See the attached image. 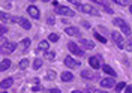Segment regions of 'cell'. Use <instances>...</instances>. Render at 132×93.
<instances>
[{"instance_id":"cell-1","label":"cell","mask_w":132,"mask_h":93,"mask_svg":"<svg viewBox=\"0 0 132 93\" xmlns=\"http://www.w3.org/2000/svg\"><path fill=\"white\" fill-rule=\"evenodd\" d=\"M77 9L80 12H84V14H90V15H95V17H101V12L95 6H92V5H77Z\"/></svg>"},{"instance_id":"cell-2","label":"cell","mask_w":132,"mask_h":93,"mask_svg":"<svg viewBox=\"0 0 132 93\" xmlns=\"http://www.w3.org/2000/svg\"><path fill=\"white\" fill-rule=\"evenodd\" d=\"M113 23H114L116 27H120V30H122L125 35H128V36L131 35V27H129V24H128L125 20H122V18H114Z\"/></svg>"},{"instance_id":"cell-3","label":"cell","mask_w":132,"mask_h":93,"mask_svg":"<svg viewBox=\"0 0 132 93\" xmlns=\"http://www.w3.org/2000/svg\"><path fill=\"white\" fill-rule=\"evenodd\" d=\"M54 9H56V14L57 15H65V17H69V18L75 17V12L71 8H68V6H60V5H57V6H54Z\"/></svg>"},{"instance_id":"cell-4","label":"cell","mask_w":132,"mask_h":93,"mask_svg":"<svg viewBox=\"0 0 132 93\" xmlns=\"http://www.w3.org/2000/svg\"><path fill=\"white\" fill-rule=\"evenodd\" d=\"M68 50L71 51L74 56H80V57L84 56V50H82L80 45H77L75 42H68Z\"/></svg>"},{"instance_id":"cell-5","label":"cell","mask_w":132,"mask_h":93,"mask_svg":"<svg viewBox=\"0 0 132 93\" xmlns=\"http://www.w3.org/2000/svg\"><path fill=\"white\" fill-rule=\"evenodd\" d=\"M111 38H113V41H114V44L122 50V48H125V42H123V36L119 33V32H111Z\"/></svg>"},{"instance_id":"cell-6","label":"cell","mask_w":132,"mask_h":93,"mask_svg":"<svg viewBox=\"0 0 132 93\" xmlns=\"http://www.w3.org/2000/svg\"><path fill=\"white\" fill-rule=\"evenodd\" d=\"M63 63H65L68 68H71V69H77V68H80V65H81L80 62H77L75 59H72L71 56H66L65 60H63Z\"/></svg>"},{"instance_id":"cell-7","label":"cell","mask_w":132,"mask_h":93,"mask_svg":"<svg viewBox=\"0 0 132 93\" xmlns=\"http://www.w3.org/2000/svg\"><path fill=\"white\" fill-rule=\"evenodd\" d=\"M32 45V39L30 38H24L21 42H20V53H23V54H26L27 51H29V47Z\"/></svg>"},{"instance_id":"cell-8","label":"cell","mask_w":132,"mask_h":93,"mask_svg":"<svg viewBox=\"0 0 132 93\" xmlns=\"http://www.w3.org/2000/svg\"><path fill=\"white\" fill-rule=\"evenodd\" d=\"M27 12H29V15H32V18H35V20H39V18H41V11L36 8V6H33V5H30V6L27 8Z\"/></svg>"},{"instance_id":"cell-9","label":"cell","mask_w":132,"mask_h":93,"mask_svg":"<svg viewBox=\"0 0 132 93\" xmlns=\"http://www.w3.org/2000/svg\"><path fill=\"white\" fill-rule=\"evenodd\" d=\"M101 86H102L104 89H113L116 86L113 77H110V78H102V80H101Z\"/></svg>"},{"instance_id":"cell-10","label":"cell","mask_w":132,"mask_h":93,"mask_svg":"<svg viewBox=\"0 0 132 93\" xmlns=\"http://www.w3.org/2000/svg\"><path fill=\"white\" fill-rule=\"evenodd\" d=\"M65 33L68 36H80V29L75 27V26H68L65 29Z\"/></svg>"},{"instance_id":"cell-11","label":"cell","mask_w":132,"mask_h":93,"mask_svg":"<svg viewBox=\"0 0 132 93\" xmlns=\"http://www.w3.org/2000/svg\"><path fill=\"white\" fill-rule=\"evenodd\" d=\"M16 45L15 42H5L3 45H2V50H5L6 53H14V51L16 50Z\"/></svg>"},{"instance_id":"cell-12","label":"cell","mask_w":132,"mask_h":93,"mask_svg":"<svg viewBox=\"0 0 132 93\" xmlns=\"http://www.w3.org/2000/svg\"><path fill=\"white\" fill-rule=\"evenodd\" d=\"M80 44H81L84 48H87V50H93L95 48V42L90 41V39H86V38H81L80 39Z\"/></svg>"},{"instance_id":"cell-13","label":"cell","mask_w":132,"mask_h":93,"mask_svg":"<svg viewBox=\"0 0 132 93\" xmlns=\"http://www.w3.org/2000/svg\"><path fill=\"white\" fill-rule=\"evenodd\" d=\"M60 80H62L63 83L72 81V80H74V74H72V72H69V71H65V72H62V75H60Z\"/></svg>"},{"instance_id":"cell-14","label":"cell","mask_w":132,"mask_h":93,"mask_svg":"<svg viewBox=\"0 0 132 93\" xmlns=\"http://www.w3.org/2000/svg\"><path fill=\"white\" fill-rule=\"evenodd\" d=\"M81 77L84 78V80H96L98 78V75L95 74V72H90V71H81Z\"/></svg>"},{"instance_id":"cell-15","label":"cell","mask_w":132,"mask_h":93,"mask_svg":"<svg viewBox=\"0 0 132 93\" xmlns=\"http://www.w3.org/2000/svg\"><path fill=\"white\" fill-rule=\"evenodd\" d=\"M18 24L21 26L24 30H30V29H32V24H30V21H29L27 18H23V17H21L20 20H18Z\"/></svg>"},{"instance_id":"cell-16","label":"cell","mask_w":132,"mask_h":93,"mask_svg":"<svg viewBox=\"0 0 132 93\" xmlns=\"http://www.w3.org/2000/svg\"><path fill=\"white\" fill-rule=\"evenodd\" d=\"M90 2L96 3L98 6H101V8H104V11H105V12H108V14H113V9L108 8L107 5H105V2H102V0H90Z\"/></svg>"},{"instance_id":"cell-17","label":"cell","mask_w":132,"mask_h":93,"mask_svg":"<svg viewBox=\"0 0 132 93\" xmlns=\"http://www.w3.org/2000/svg\"><path fill=\"white\" fill-rule=\"evenodd\" d=\"M89 65H90L93 69H99V68H101L99 57H90V59H89Z\"/></svg>"},{"instance_id":"cell-18","label":"cell","mask_w":132,"mask_h":93,"mask_svg":"<svg viewBox=\"0 0 132 93\" xmlns=\"http://www.w3.org/2000/svg\"><path fill=\"white\" fill-rule=\"evenodd\" d=\"M12 84H14V80H12V78H8V80H3V81H2L0 87H2V90H6L9 87H12Z\"/></svg>"},{"instance_id":"cell-19","label":"cell","mask_w":132,"mask_h":93,"mask_svg":"<svg viewBox=\"0 0 132 93\" xmlns=\"http://www.w3.org/2000/svg\"><path fill=\"white\" fill-rule=\"evenodd\" d=\"M11 63H12V62H11L9 59H3V60H2V63H0V71L3 72V71L9 69V68H11Z\"/></svg>"},{"instance_id":"cell-20","label":"cell","mask_w":132,"mask_h":93,"mask_svg":"<svg viewBox=\"0 0 132 93\" xmlns=\"http://www.w3.org/2000/svg\"><path fill=\"white\" fill-rule=\"evenodd\" d=\"M102 69H104V72H105V74H108L110 77H116V75H117V74H116V71L111 68L110 65H104V66H102Z\"/></svg>"},{"instance_id":"cell-21","label":"cell","mask_w":132,"mask_h":93,"mask_svg":"<svg viewBox=\"0 0 132 93\" xmlns=\"http://www.w3.org/2000/svg\"><path fill=\"white\" fill-rule=\"evenodd\" d=\"M44 56H45V59H48V60H56V53L54 51H44Z\"/></svg>"},{"instance_id":"cell-22","label":"cell","mask_w":132,"mask_h":93,"mask_svg":"<svg viewBox=\"0 0 132 93\" xmlns=\"http://www.w3.org/2000/svg\"><path fill=\"white\" fill-rule=\"evenodd\" d=\"M48 47H50V42H48V41H41L38 48H39V51H42V50L47 51V50H48Z\"/></svg>"},{"instance_id":"cell-23","label":"cell","mask_w":132,"mask_h":93,"mask_svg":"<svg viewBox=\"0 0 132 93\" xmlns=\"http://www.w3.org/2000/svg\"><path fill=\"white\" fill-rule=\"evenodd\" d=\"M29 60L27 59H23V60H20V63H18V68L20 69H26V68H29Z\"/></svg>"},{"instance_id":"cell-24","label":"cell","mask_w":132,"mask_h":93,"mask_svg":"<svg viewBox=\"0 0 132 93\" xmlns=\"http://www.w3.org/2000/svg\"><path fill=\"white\" fill-rule=\"evenodd\" d=\"M0 18H2V21H12V17L8 15L5 11H2V12H0Z\"/></svg>"},{"instance_id":"cell-25","label":"cell","mask_w":132,"mask_h":93,"mask_svg":"<svg viewBox=\"0 0 132 93\" xmlns=\"http://www.w3.org/2000/svg\"><path fill=\"white\" fill-rule=\"evenodd\" d=\"M48 39H50V42H57L60 39V36H59V33H51L48 36Z\"/></svg>"},{"instance_id":"cell-26","label":"cell","mask_w":132,"mask_h":93,"mask_svg":"<svg viewBox=\"0 0 132 93\" xmlns=\"http://www.w3.org/2000/svg\"><path fill=\"white\" fill-rule=\"evenodd\" d=\"M95 39H98V41H99L101 44H107V39H105V38H104L102 35H99L98 32H95Z\"/></svg>"},{"instance_id":"cell-27","label":"cell","mask_w":132,"mask_h":93,"mask_svg":"<svg viewBox=\"0 0 132 93\" xmlns=\"http://www.w3.org/2000/svg\"><path fill=\"white\" fill-rule=\"evenodd\" d=\"M42 66V60L41 59H35L33 60V69H39Z\"/></svg>"},{"instance_id":"cell-28","label":"cell","mask_w":132,"mask_h":93,"mask_svg":"<svg viewBox=\"0 0 132 93\" xmlns=\"http://www.w3.org/2000/svg\"><path fill=\"white\" fill-rule=\"evenodd\" d=\"M47 80H50V81L56 80V72H54V71H48V72H47Z\"/></svg>"},{"instance_id":"cell-29","label":"cell","mask_w":132,"mask_h":93,"mask_svg":"<svg viewBox=\"0 0 132 93\" xmlns=\"http://www.w3.org/2000/svg\"><path fill=\"white\" fill-rule=\"evenodd\" d=\"M125 87H126V84H125V83H119V84L116 86V92H120V90H123Z\"/></svg>"},{"instance_id":"cell-30","label":"cell","mask_w":132,"mask_h":93,"mask_svg":"<svg viewBox=\"0 0 132 93\" xmlns=\"http://www.w3.org/2000/svg\"><path fill=\"white\" fill-rule=\"evenodd\" d=\"M125 48L128 51H132V39H128V44L125 45Z\"/></svg>"},{"instance_id":"cell-31","label":"cell","mask_w":132,"mask_h":93,"mask_svg":"<svg viewBox=\"0 0 132 93\" xmlns=\"http://www.w3.org/2000/svg\"><path fill=\"white\" fill-rule=\"evenodd\" d=\"M114 2H116V3H119V5H122V6H126L129 0H114Z\"/></svg>"},{"instance_id":"cell-32","label":"cell","mask_w":132,"mask_h":93,"mask_svg":"<svg viewBox=\"0 0 132 93\" xmlns=\"http://www.w3.org/2000/svg\"><path fill=\"white\" fill-rule=\"evenodd\" d=\"M6 30H8V27H6V26H0V33H2V36H3V35L6 33Z\"/></svg>"},{"instance_id":"cell-33","label":"cell","mask_w":132,"mask_h":93,"mask_svg":"<svg viewBox=\"0 0 132 93\" xmlns=\"http://www.w3.org/2000/svg\"><path fill=\"white\" fill-rule=\"evenodd\" d=\"M68 2L72 3V5H75V6H77V5H81V0H68Z\"/></svg>"},{"instance_id":"cell-34","label":"cell","mask_w":132,"mask_h":93,"mask_svg":"<svg viewBox=\"0 0 132 93\" xmlns=\"http://www.w3.org/2000/svg\"><path fill=\"white\" fill-rule=\"evenodd\" d=\"M47 23H48V24H54V23H56V20H54L53 17H48V18H47Z\"/></svg>"},{"instance_id":"cell-35","label":"cell","mask_w":132,"mask_h":93,"mask_svg":"<svg viewBox=\"0 0 132 93\" xmlns=\"http://www.w3.org/2000/svg\"><path fill=\"white\" fill-rule=\"evenodd\" d=\"M48 92L50 93H60V89H57V87H56V89H50Z\"/></svg>"},{"instance_id":"cell-36","label":"cell","mask_w":132,"mask_h":93,"mask_svg":"<svg viewBox=\"0 0 132 93\" xmlns=\"http://www.w3.org/2000/svg\"><path fill=\"white\" fill-rule=\"evenodd\" d=\"M82 26H84V27H86V29H90V24H89V23H87V21H82Z\"/></svg>"},{"instance_id":"cell-37","label":"cell","mask_w":132,"mask_h":93,"mask_svg":"<svg viewBox=\"0 0 132 93\" xmlns=\"http://www.w3.org/2000/svg\"><path fill=\"white\" fill-rule=\"evenodd\" d=\"M32 90L33 92H38V90H41V87L39 86H35V87H32Z\"/></svg>"},{"instance_id":"cell-38","label":"cell","mask_w":132,"mask_h":93,"mask_svg":"<svg viewBox=\"0 0 132 93\" xmlns=\"http://www.w3.org/2000/svg\"><path fill=\"white\" fill-rule=\"evenodd\" d=\"M126 92H128V93H132V86H128V87H126Z\"/></svg>"},{"instance_id":"cell-39","label":"cell","mask_w":132,"mask_h":93,"mask_svg":"<svg viewBox=\"0 0 132 93\" xmlns=\"http://www.w3.org/2000/svg\"><path fill=\"white\" fill-rule=\"evenodd\" d=\"M129 11H131V14H132V3H131V6H129Z\"/></svg>"},{"instance_id":"cell-40","label":"cell","mask_w":132,"mask_h":93,"mask_svg":"<svg viewBox=\"0 0 132 93\" xmlns=\"http://www.w3.org/2000/svg\"><path fill=\"white\" fill-rule=\"evenodd\" d=\"M42 2H50V0H42Z\"/></svg>"},{"instance_id":"cell-41","label":"cell","mask_w":132,"mask_h":93,"mask_svg":"<svg viewBox=\"0 0 132 93\" xmlns=\"http://www.w3.org/2000/svg\"><path fill=\"white\" fill-rule=\"evenodd\" d=\"M29 2H35V0H29Z\"/></svg>"}]
</instances>
